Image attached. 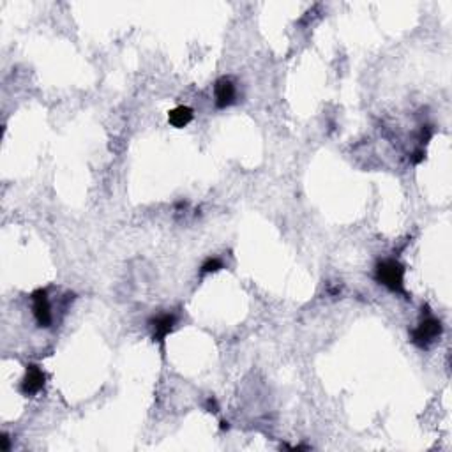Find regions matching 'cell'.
<instances>
[{
	"mask_svg": "<svg viewBox=\"0 0 452 452\" xmlns=\"http://www.w3.org/2000/svg\"><path fill=\"white\" fill-rule=\"evenodd\" d=\"M374 279L390 292L405 295L408 299V292L405 288V266H401L398 260L394 258L380 260L374 267Z\"/></svg>",
	"mask_w": 452,
	"mask_h": 452,
	"instance_id": "6da1fadb",
	"label": "cell"
},
{
	"mask_svg": "<svg viewBox=\"0 0 452 452\" xmlns=\"http://www.w3.org/2000/svg\"><path fill=\"white\" fill-rule=\"evenodd\" d=\"M2 449H4V451H9V437H8V435H4V438H2Z\"/></svg>",
	"mask_w": 452,
	"mask_h": 452,
	"instance_id": "30bf717a",
	"label": "cell"
},
{
	"mask_svg": "<svg viewBox=\"0 0 452 452\" xmlns=\"http://www.w3.org/2000/svg\"><path fill=\"white\" fill-rule=\"evenodd\" d=\"M237 101V85L230 76H223L214 85V103L219 110H225Z\"/></svg>",
	"mask_w": 452,
	"mask_h": 452,
	"instance_id": "5b68a950",
	"label": "cell"
},
{
	"mask_svg": "<svg viewBox=\"0 0 452 452\" xmlns=\"http://www.w3.org/2000/svg\"><path fill=\"white\" fill-rule=\"evenodd\" d=\"M193 117H195V112L189 106H177L172 112H168V122L177 129L186 128L193 121Z\"/></svg>",
	"mask_w": 452,
	"mask_h": 452,
	"instance_id": "52a82bcc",
	"label": "cell"
},
{
	"mask_svg": "<svg viewBox=\"0 0 452 452\" xmlns=\"http://www.w3.org/2000/svg\"><path fill=\"white\" fill-rule=\"evenodd\" d=\"M31 302H32V315H34L37 325L43 329L51 327L55 316H53V311H51V302H50V295H48V290L46 288L35 290V292L31 295Z\"/></svg>",
	"mask_w": 452,
	"mask_h": 452,
	"instance_id": "3957f363",
	"label": "cell"
},
{
	"mask_svg": "<svg viewBox=\"0 0 452 452\" xmlns=\"http://www.w3.org/2000/svg\"><path fill=\"white\" fill-rule=\"evenodd\" d=\"M205 408H207V412H218L219 410V406H218V401H216L214 398H209L207 399V403H205Z\"/></svg>",
	"mask_w": 452,
	"mask_h": 452,
	"instance_id": "9c48e42d",
	"label": "cell"
},
{
	"mask_svg": "<svg viewBox=\"0 0 452 452\" xmlns=\"http://www.w3.org/2000/svg\"><path fill=\"white\" fill-rule=\"evenodd\" d=\"M175 324H177V318L175 315H172V313H161V315L154 316V318L148 322V325H150V329H153L154 341H157V343H164V339L172 334L173 329H175Z\"/></svg>",
	"mask_w": 452,
	"mask_h": 452,
	"instance_id": "8992f818",
	"label": "cell"
},
{
	"mask_svg": "<svg viewBox=\"0 0 452 452\" xmlns=\"http://www.w3.org/2000/svg\"><path fill=\"white\" fill-rule=\"evenodd\" d=\"M44 383H46V374L37 364H28L27 373H25L24 380L20 383V392L24 396H35L43 390Z\"/></svg>",
	"mask_w": 452,
	"mask_h": 452,
	"instance_id": "277c9868",
	"label": "cell"
},
{
	"mask_svg": "<svg viewBox=\"0 0 452 452\" xmlns=\"http://www.w3.org/2000/svg\"><path fill=\"white\" fill-rule=\"evenodd\" d=\"M223 267H225V263H223L221 258L211 257L207 258V260L202 263V267H200V274H202V276H205V274H214L218 272V270H221Z\"/></svg>",
	"mask_w": 452,
	"mask_h": 452,
	"instance_id": "ba28073f",
	"label": "cell"
},
{
	"mask_svg": "<svg viewBox=\"0 0 452 452\" xmlns=\"http://www.w3.org/2000/svg\"><path fill=\"white\" fill-rule=\"evenodd\" d=\"M442 332H444V325H442L440 320L433 315L431 311H426L424 318H422L417 327L412 331V343L415 345V347L426 350V348L431 347V345L440 338Z\"/></svg>",
	"mask_w": 452,
	"mask_h": 452,
	"instance_id": "7a4b0ae2",
	"label": "cell"
}]
</instances>
